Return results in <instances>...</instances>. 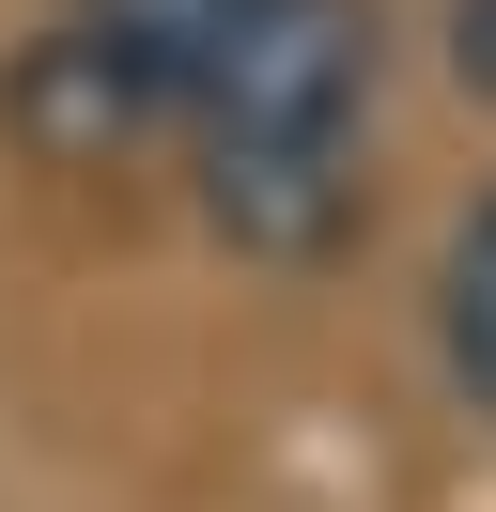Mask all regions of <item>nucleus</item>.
Returning <instances> with one entry per match:
<instances>
[{
  "mask_svg": "<svg viewBox=\"0 0 496 512\" xmlns=\"http://www.w3.org/2000/svg\"><path fill=\"white\" fill-rule=\"evenodd\" d=\"M434 357H450V388L496 419V187L450 218V249H434Z\"/></svg>",
  "mask_w": 496,
  "mask_h": 512,
  "instance_id": "f03ea898",
  "label": "nucleus"
},
{
  "mask_svg": "<svg viewBox=\"0 0 496 512\" xmlns=\"http://www.w3.org/2000/svg\"><path fill=\"white\" fill-rule=\"evenodd\" d=\"M0 125L47 171H109L171 140L233 249L310 264L357 218L372 0H62L0 78Z\"/></svg>",
  "mask_w": 496,
  "mask_h": 512,
  "instance_id": "f257e3e1",
  "label": "nucleus"
},
{
  "mask_svg": "<svg viewBox=\"0 0 496 512\" xmlns=\"http://www.w3.org/2000/svg\"><path fill=\"white\" fill-rule=\"evenodd\" d=\"M450 78L496 109V0H450Z\"/></svg>",
  "mask_w": 496,
  "mask_h": 512,
  "instance_id": "7ed1b4c3",
  "label": "nucleus"
}]
</instances>
